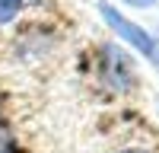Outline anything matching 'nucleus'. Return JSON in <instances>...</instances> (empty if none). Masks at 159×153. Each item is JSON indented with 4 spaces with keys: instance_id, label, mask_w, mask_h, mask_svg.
Here are the masks:
<instances>
[{
    "instance_id": "obj_1",
    "label": "nucleus",
    "mask_w": 159,
    "mask_h": 153,
    "mask_svg": "<svg viewBox=\"0 0 159 153\" xmlns=\"http://www.w3.org/2000/svg\"><path fill=\"white\" fill-rule=\"evenodd\" d=\"M99 13H102V16H105V22H108L111 29H115L118 35L124 38V42H130V45H134L137 51H143V54L150 58V51H153V42H156L153 35H147V32L140 29V26H134V22H130V19H124L121 13H118L115 7H108V3H102V7H99Z\"/></svg>"
},
{
    "instance_id": "obj_2",
    "label": "nucleus",
    "mask_w": 159,
    "mask_h": 153,
    "mask_svg": "<svg viewBox=\"0 0 159 153\" xmlns=\"http://www.w3.org/2000/svg\"><path fill=\"white\" fill-rule=\"evenodd\" d=\"M19 7H22V0H0V22H10L19 13Z\"/></svg>"
},
{
    "instance_id": "obj_3",
    "label": "nucleus",
    "mask_w": 159,
    "mask_h": 153,
    "mask_svg": "<svg viewBox=\"0 0 159 153\" xmlns=\"http://www.w3.org/2000/svg\"><path fill=\"white\" fill-rule=\"evenodd\" d=\"M124 3H130V7H153V3H159V0H124Z\"/></svg>"
},
{
    "instance_id": "obj_4",
    "label": "nucleus",
    "mask_w": 159,
    "mask_h": 153,
    "mask_svg": "<svg viewBox=\"0 0 159 153\" xmlns=\"http://www.w3.org/2000/svg\"><path fill=\"white\" fill-rule=\"evenodd\" d=\"M150 61H153L156 67H159V38H156V42H153V51H150Z\"/></svg>"
},
{
    "instance_id": "obj_5",
    "label": "nucleus",
    "mask_w": 159,
    "mask_h": 153,
    "mask_svg": "<svg viewBox=\"0 0 159 153\" xmlns=\"http://www.w3.org/2000/svg\"><path fill=\"white\" fill-rule=\"evenodd\" d=\"M121 153H147V150H121Z\"/></svg>"
}]
</instances>
